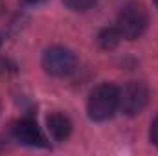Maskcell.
<instances>
[{
  "instance_id": "obj_1",
  "label": "cell",
  "mask_w": 158,
  "mask_h": 156,
  "mask_svg": "<svg viewBox=\"0 0 158 156\" xmlns=\"http://www.w3.org/2000/svg\"><path fill=\"white\" fill-rule=\"evenodd\" d=\"M119 109V88L112 83H101L98 84L86 103L88 116L94 121H105L114 116V112Z\"/></svg>"
},
{
  "instance_id": "obj_2",
  "label": "cell",
  "mask_w": 158,
  "mask_h": 156,
  "mask_svg": "<svg viewBox=\"0 0 158 156\" xmlns=\"http://www.w3.org/2000/svg\"><path fill=\"white\" fill-rule=\"evenodd\" d=\"M149 24V17L147 11L142 4H129L125 6L118 15V31L121 39L127 40H136L138 37L143 35V31L147 30Z\"/></svg>"
},
{
  "instance_id": "obj_3",
  "label": "cell",
  "mask_w": 158,
  "mask_h": 156,
  "mask_svg": "<svg viewBox=\"0 0 158 156\" xmlns=\"http://www.w3.org/2000/svg\"><path fill=\"white\" fill-rule=\"evenodd\" d=\"M77 66V59L72 50L64 46H50L42 53V68L53 77H66Z\"/></svg>"
},
{
  "instance_id": "obj_4",
  "label": "cell",
  "mask_w": 158,
  "mask_h": 156,
  "mask_svg": "<svg viewBox=\"0 0 158 156\" xmlns=\"http://www.w3.org/2000/svg\"><path fill=\"white\" fill-rule=\"evenodd\" d=\"M149 101V90L140 81H131L119 90V109L127 116L140 114Z\"/></svg>"
},
{
  "instance_id": "obj_5",
  "label": "cell",
  "mask_w": 158,
  "mask_h": 156,
  "mask_svg": "<svg viewBox=\"0 0 158 156\" xmlns=\"http://www.w3.org/2000/svg\"><path fill=\"white\" fill-rule=\"evenodd\" d=\"M11 136L15 142H19L20 145H26V147H48L46 136L42 134L39 125L30 117L17 119L11 125Z\"/></svg>"
},
{
  "instance_id": "obj_6",
  "label": "cell",
  "mask_w": 158,
  "mask_h": 156,
  "mask_svg": "<svg viewBox=\"0 0 158 156\" xmlns=\"http://www.w3.org/2000/svg\"><path fill=\"white\" fill-rule=\"evenodd\" d=\"M46 129L55 142H64L72 134V121L63 112H52L46 117Z\"/></svg>"
},
{
  "instance_id": "obj_7",
  "label": "cell",
  "mask_w": 158,
  "mask_h": 156,
  "mask_svg": "<svg viewBox=\"0 0 158 156\" xmlns=\"http://www.w3.org/2000/svg\"><path fill=\"white\" fill-rule=\"evenodd\" d=\"M121 40V35H119L118 28H105L99 31L98 35V44L103 48V50H112L116 48Z\"/></svg>"
},
{
  "instance_id": "obj_8",
  "label": "cell",
  "mask_w": 158,
  "mask_h": 156,
  "mask_svg": "<svg viewBox=\"0 0 158 156\" xmlns=\"http://www.w3.org/2000/svg\"><path fill=\"white\" fill-rule=\"evenodd\" d=\"M64 6L72 11H77V13H83V11H88L92 6H96L98 0H63Z\"/></svg>"
},
{
  "instance_id": "obj_9",
  "label": "cell",
  "mask_w": 158,
  "mask_h": 156,
  "mask_svg": "<svg viewBox=\"0 0 158 156\" xmlns=\"http://www.w3.org/2000/svg\"><path fill=\"white\" fill-rule=\"evenodd\" d=\"M149 138H151V142H153V145H156L158 147V116L153 119V123H151V129H149Z\"/></svg>"
},
{
  "instance_id": "obj_10",
  "label": "cell",
  "mask_w": 158,
  "mask_h": 156,
  "mask_svg": "<svg viewBox=\"0 0 158 156\" xmlns=\"http://www.w3.org/2000/svg\"><path fill=\"white\" fill-rule=\"evenodd\" d=\"M6 66H7V63L0 61V74H4V72H6Z\"/></svg>"
},
{
  "instance_id": "obj_11",
  "label": "cell",
  "mask_w": 158,
  "mask_h": 156,
  "mask_svg": "<svg viewBox=\"0 0 158 156\" xmlns=\"http://www.w3.org/2000/svg\"><path fill=\"white\" fill-rule=\"evenodd\" d=\"M28 2H31V4H37V2H42V0H28Z\"/></svg>"
},
{
  "instance_id": "obj_12",
  "label": "cell",
  "mask_w": 158,
  "mask_h": 156,
  "mask_svg": "<svg viewBox=\"0 0 158 156\" xmlns=\"http://www.w3.org/2000/svg\"><path fill=\"white\" fill-rule=\"evenodd\" d=\"M155 6H156V7H158V0H155Z\"/></svg>"
},
{
  "instance_id": "obj_13",
  "label": "cell",
  "mask_w": 158,
  "mask_h": 156,
  "mask_svg": "<svg viewBox=\"0 0 158 156\" xmlns=\"http://www.w3.org/2000/svg\"><path fill=\"white\" fill-rule=\"evenodd\" d=\"M0 42H2V39H0Z\"/></svg>"
}]
</instances>
